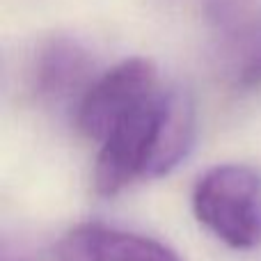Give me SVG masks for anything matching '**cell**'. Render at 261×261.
Masks as SVG:
<instances>
[{"mask_svg": "<svg viewBox=\"0 0 261 261\" xmlns=\"http://www.w3.org/2000/svg\"><path fill=\"white\" fill-rule=\"evenodd\" d=\"M193 211L218 241L234 250L261 245V174L227 163L206 170L193 190Z\"/></svg>", "mask_w": 261, "mask_h": 261, "instance_id": "obj_1", "label": "cell"}, {"mask_svg": "<svg viewBox=\"0 0 261 261\" xmlns=\"http://www.w3.org/2000/svg\"><path fill=\"white\" fill-rule=\"evenodd\" d=\"M58 261H184L172 248L135 231L108 225H81L62 236Z\"/></svg>", "mask_w": 261, "mask_h": 261, "instance_id": "obj_4", "label": "cell"}, {"mask_svg": "<svg viewBox=\"0 0 261 261\" xmlns=\"http://www.w3.org/2000/svg\"><path fill=\"white\" fill-rule=\"evenodd\" d=\"M163 101L165 90H158L106 135L94 167V188L101 195H117L135 179H151Z\"/></svg>", "mask_w": 261, "mask_h": 261, "instance_id": "obj_2", "label": "cell"}, {"mask_svg": "<svg viewBox=\"0 0 261 261\" xmlns=\"http://www.w3.org/2000/svg\"><path fill=\"white\" fill-rule=\"evenodd\" d=\"M94 60L81 41L53 37L39 48L32 64V90L46 103H67L83 96L94 83Z\"/></svg>", "mask_w": 261, "mask_h": 261, "instance_id": "obj_5", "label": "cell"}, {"mask_svg": "<svg viewBox=\"0 0 261 261\" xmlns=\"http://www.w3.org/2000/svg\"><path fill=\"white\" fill-rule=\"evenodd\" d=\"M225 67L239 90L261 87V16H225Z\"/></svg>", "mask_w": 261, "mask_h": 261, "instance_id": "obj_6", "label": "cell"}, {"mask_svg": "<svg viewBox=\"0 0 261 261\" xmlns=\"http://www.w3.org/2000/svg\"><path fill=\"white\" fill-rule=\"evenodd\" d=\"M161 90L158 69L151 60L130 58L119 62L101 78H94L78 101L76 122L85 138L103 142L128 113Z\"/></svg>", "mask_w": 261, "mask_h": 261, "instance_id": "obj_3", "label": "cell"}]
</instances>
